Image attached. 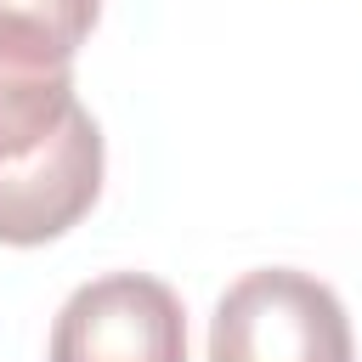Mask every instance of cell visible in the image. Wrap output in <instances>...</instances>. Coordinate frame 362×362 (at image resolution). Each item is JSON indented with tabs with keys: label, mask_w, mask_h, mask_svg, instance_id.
Instances as JSON below:
<instances>
[{
	"label": "cell",
	"mask_w": 362,
	"mask_h": 362,
	"mask_svg": "<svg viewBox=\"0 0 362 362\" xmlns=\"http://www.w3.org/2000/svg\"><path fill=\"white\" fill-rule=\"evenodd\" d=\"M102 130L74 96V57L0 28V243L79 226L102 192Z\"/></svg>",
	"instance_id": "1"
},
{
	"label": "cell",
	"mask_w": 362,
	"mask_h": 362,
	"mask_svg": "<svg viewBox=\"0 0 362 362\" xmlns=\"http://www.w3.org/2000/svg\"><path fill=\"white\" fill-rule=\"evenodd\" d=\"M209 362H356L339 294L294 266L243 272L209 317Z\"/></svg>",
	"instance_id": "2"
},
{
	"label": "cell",
	"mask_w": 362,
	"mask_h": 362,
	"mask_svg": "<svg viewBox=\"0 0 362 362\" xmlns=\"http://www.w3.org/2000/svg\"><path fill=\"white\" fill-rule=\"evenodd\" d=\"M102 0H0V28L23 34L57 57H79V45L96 28Z\"/></svg>",
	"instance_id": "4"
},
{
	"label": "cell",
	"mask_w": 362,
	"mask_h": 362,
	"mask_svg": "<svg viewBox=\"0 0 362 362\" xmlns=\"http://www.w3.org/2000/svg\"><path fill=\"white\" fill-rule=\"evenodd\" d=\"M51 362H187V311L147 272L90 277L51 322Z\"/></svg>",
	"instance_id": "3"
}]
</instances>
